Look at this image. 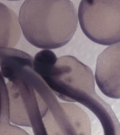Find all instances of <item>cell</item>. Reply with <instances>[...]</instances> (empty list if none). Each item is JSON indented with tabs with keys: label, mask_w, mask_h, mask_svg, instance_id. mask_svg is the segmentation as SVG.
<instances>
[{
	"label": "cell",
	"mask_w": 120,
	"mask_h": 135,
	"mask_svg": "<svg viewBox=\"0 0 120 135\" xmlns=\"http://www.w3.org/2000/svg\"><path fill=\"white\" fill-rule=\"evenodd\" d=\"M41 77L58 98L85 106L101 124H107L114 118L110 105L96 93L92 70L76 57L65 55L57 58Z\"/></svg>",
	"instance_id": "obj_2"
},
{
	"label": "cell",
	"mask_w": 120,
	"mask_h": 135,
	"mask_svg": "<svg viewBox=\"0 0 120 135\" xmlns=\"http://www.w3.org/2000/svg\"><path fill=\"white\" fill-rule=\"evenodd\" d=\"M8 1H19V0H8Z\"/></svg>",
	"instance_id": "obj_9"
},
{
	"label": "cell",
	"mask_w": 120,
	"mask_h": 135,
	"mask_svg": "<svg viewBox=\"0 0 120 135\" xmlns=\"http://www.w3.org/2000/svg\"><path fill=\"white\" fill-rule=\"evenodd\" d=\"M17 15L0 3V47H12L18 42L21 30Z\"/></svg>",
	"instance_id": "obj_7"
},
{
	"label": "cell",
	"mask_w": 120,
	"mask_h": 135,
	"mask_svg": "<svg viewBox=\"0 0 120 135\" xmlns=\"http://www.w3.org/2000/svg\"><path fill=\"white\" fill-rule=\"evenodd\" d=\"M9 98L7 84L0 71V135H28L10 123Z\"/></svg>",
	"instance_id": "obj_8"
},
{
	"label": "cell",
	"mask_w": 120,
	"mask_h": 135,
	"mask_svg": "<svg viewBox=\"0 0 120 135\" xmlns=\"http://www.w3.org/2000/svg\"><path fill=\"white\" fill-rule=\"evenodd\" d=\"M19 21L27 40L47 50L66 45L78 25L77 10L70 0H26L20 9Z\"/></svg>",
	"instance_id": "obj_1"
},
{
	"label": "cell",
	"mask_w": 120,
	"mask_h": 135,
	"mask_svg": "<svg viewBox=\"0 0 120 135\" xmlns=\"http://www.w3.org/2000/svg\"><path fill=\"white\" fill-rule=\"evenodd\" d=\"M80 27L94 42L108 46L120 40V0H81Z\"/></svg>",
	"instance_id": "obj_4"
},
{
	"label": "cell",
	"mask_w": 120,
	"mask_h": 135,
	"mask_svg": "<svg viewBox=\"0 0 120 135\" xmlns=\"http://www.w3.org/2000/svg\"><path fill=\"white\" fill-rule=\"evenodd\" d=\"M10 122L33 128L35 135H47L43 119L56 97L33 68L23 69L8 79Z\"/></svg>",
	"instance_id": "obj_3"
},
{
	"label": "cell",
	"mask_w": 120,
	"mask_h": 135,
	"mask_svg": "<svg viewBox=\"0 0 120 135\" xmlns=\"http://www.w3.org/2000/svg\"><path fill=\"white\" fill-rule=\"evenodd\" d=\"M120 43L109 46L99 55L95 78L97 85L105 96L120 97Z\"/></svg>",
	"instance_id": "obj_5"
},
{
	"label": "cell",
	"mask_w": 120,
	"mask_h": 135,
	"mask_svg": "<svg viewBox=\"0 0 120 135\" xmlns=\"http://www.w3.org/2000/svg\"><path fill=\"white\" fill-rule=\"evenodd\" d=\"M47 132L48 135H90L91 124L88 116L79 106L61 103L49 119Z\"/></svg>",
	"instance_id": "obj_6"
}]
</instances>
